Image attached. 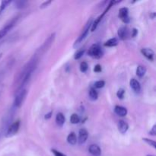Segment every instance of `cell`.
I'll return each mask as SVG.
<instances>
[{
  "instance_id": "cell-1",
  "label": "cell",
  "mask_w": 156,
  "mask_h": 156,
  "mask_svg": "<svg viewBox=\"0 0 156 156\" xmlns=\"http://www.w3.org/2000/svg\"><path fill=\"white\" fill-rule=\"evenodd\" d=\"M39 58V56H37L34 53L31 59L23 67L21 73L18 75V79H17V89L15 90V93L24 89V86L29 82L32 73H34V71L36 69L37 66Z\"/></svg>"
},
{
  "instance_id": "cell-2",
  "label": "cell",
  "mask_w": 156,
  "mask_h": 156,
  "mask_svg": "<svg viewBox=\"0 0 156 156\" xmlns=\"http://www.w3.org/2000/svg\"><path fill=\"white\" fill-rule=\"evenodd\" d=\"M55 38H56V34L53 33L45 40V41L44 42V44L41 45V47L40 48H38V50H37L35 54L37 56H43L44 54H45L46 52H47L49 50V49L51 47V46L53 45V42L55 41Z\"/></svg>"
},
{
  "instance_id": "cell-3",
  "label": "cell",
  "mask_w": 156,
  "mask_h": 156,
  "mask_svg": "<svg viewBox=\"0 0 156 156\" xmlns=\"http://www.w3.org/2000/svg\"><path fill=\"white\" fill-rule=\"evenodd\" d=\"M92 21H93V20L91 19V18H90V19L88 20V22H87L86 24H85V27H84L83 30H82V34H81L79 35V37L77 38V40H76V41H75L74 47H76V46L79 45V44H81V43H82V41H83L84 40H85V38H86V37L88 36V32H89V30H91V24H92Z\"/></svg>"
},
{
  "instance_id": "cell-4",
  "label": "cell",
  "mask_w": 156,
  "mask_h": 156,
  "mask_svg": "<svg viewBox=\"0 0 156 156\" xmlns=\"http://www.w3.org/2000/svg\"><path fill=\"white\" fill-rule=\"evenodd\" d=\"M88 54L94 59H101L103 56L104 52L98 44H93L88 50Z\"/></svg>"
},
{
  "instance_id": "cell-5",
  "label": "cell",
  "mask_w": 156,
  "mask_h": 156,
  "mask_svg": "<svg viewBox=\"0 0 156 156\" xmlns=\"http://www.w3.org/2000/svg\"><path fill=\"white\" fill-rule=\"evenodd\" d=\"M27 94V91L26 89H23L21 91L16 93L15 101H14V108H18L22 105L23 102L24 101L26 98V96Z\"/></svg>"
},
{
  "instance_id": "cell-6",
  "label": "cell",
  "mask_w": 156,
  "mask_h": 156,
  "mask_svg": "<svg viewBox=\"0 0 156 156\" xmlns=\"http://www.w3.org/2000/svg\"><path fill=\"white\" fill-rule=\"evenodd\" d=\"M119 2H120V1H117H117H111V2H110L109 5H108V7L106 8V9L105 10V12L102 13V15H101L100 16H99L98 18L97 19L95 20V21H94V22L92 23V24H91V31L93 32V31H94V30H96V28H97L98 26L100 21H101V19L103 18V17L105 16V15H106L107 12L109 11V9H111V6H113L114 4H117V3H119Z\"/></svg>"
},
{
  "instance_id": "cell-7",
  "label": "cell",
  "mask_w": 156,
  "mask_h": 156,
  "mask_svg": "<svg viewBox=\"0 0 156 156\" xmlns=\"http://www.w3.org/2000/svg\"><path fill=\"white\" fill-rule=\"evenodd\" d=\"M20 128V120H17V121L14 122L12 124L9 125L8 126L7 129H6L5 132V136L7 138L9 137H12L13 136H15L17 133L18 132Z\"/></svg>"
},
{
  "instance_id": "cell-8",
  "label": "cell",
  "mask_w": 156,
  "mask_h": 156,
  "mask_svg": "<svg viewBox=\"0 0 156 156\" xmlns=\"http://www.w3.org/2000/svg\"><path fill=\"white\" fill-rule=\"evenodd\" d=\"M119 17L122 20L123 23L128 24L130 21V18L129 17V9L128 8L123 7L119 10Z\"/></svg>"
},
{
  "instance_id": "cell-9",
  "label": "cell",
  "mask_w": 156,
  "mask_h": 156,
  "mask_svg": "<svg viewBox=\"0 0 156 156\" xmlns=\"http://www.w3.org/2000/svg\"><path fill=\"white\" fill-rule=\"evenodd\" d=\"M141 53L146 59H148L150 61L154 60V56H155V52L153 51V50H152L151 48H143L141 50Z\"/></svg>"
},
{
  "instance_id": "cell-10",
  "label": "cell",
  "mask_w": 156,
  "mask_h": 156,
  "mask_svg": "<svg viewBox=\"0 0 156 156\" xmlns=\"http://www.w3.org/2000/svg\"><path fill=\"white\" fill-rule=\"evenodd\" d=\"M88 137V133L85 129H81L79 132V140L78 142L80 145L84 144L86 143Z\"/></svg>"
},
{
  "instance_id": "cell-11",
  "label": "cell",
  "mask_w": 156,
  "mask_h": 156,
  "mask_svg": "<svg viewBox=\"0 0 156 156\" xmlns=\"http://www.w3.org/2000/svg\"><path fill=\"white\" fill-rule=\"evenodd\" d=\"M88 152L93 156H101V149L98 145L92 144L88 148Z\"/></svg>"
},
{
  "instance_id": "cell-12",
  "label": "cell",
  "mask_w": 156,
  "mask_h": 156,
  "mask_svg": "<svg viewBox=\"0 0 156 156\" xmlns=\"http://www.w3.org/2000/svg\"><path fill=\"white\" fill-rule=\"evenodd\" d=\"M129 85H130L131 88H132L136 93H140V91H141V85H140V82L137 81L136 79H131L130 82H129Z\"/></svg>"
},
{
  "instance_id": "cell-13",
  "label": "cell",
  "mask_w": 156,
  "mask_h": 156,
  "mask_svg": "<svg viewBox=\"0 0 156 156\" xmlns=\"http://www.w3.org/2000/svg\"><path fill=\"white\" fill-rule=\"evenodd\" d=\"M117 127H118V130L120 131V133L124 134L127 132L128 129H129V124L124 120H120L118 122Z\"/></svg>"
},
{
  "instance_id": "cell-14",
  "label": "cell",
  "mask_w": 156,
  "mask_h": 156,
  "mask_svg": "<svg viewBox=\"0 0 156 156\" xmlns=\"http://www.w3.org/2000/svg\"><path fill=\"white\" fill-rule=\"evenodd\" d=\"M114 112L116 113L117 115L120 116V117H125L127 114V109L124 107L117 105L114 108Z\"/></svg>"
},
{
  "instance_id": "cell-15",
  "label": "cell",
  "mask_w": 156,
  "mask_h": 156,
  "mask_svg": "<svg viewBox=\"0 0 156 156\" xmlns=\"http://www.w3.org/2000/svg\"><path fill=\"white\" fill-rule=\"evenodd\" d=\"M118 36L120 37V39L122 40V41L126 39V37L128 36V28L126 26H123V27L119 28Z\"/></svg>"
},
{
  "instance_id": "cell-16",
  "label": "cell",
  "mask_w": 156,
  "mask_h": 156,
  "mask_svg": "<svg viewBox=\"0 0 156 156\" xmlns=\"http://www.w3.org/2000/svg\"><path fill=\"white\" fill-rule=\"evenodd\" d=\"M66 121V118H65V116L62 113H58L56 116V124L59 126V127H62V126L64 125Z\"/></svg>"
},
{
  "instance_id": "cell-17",
  "label": "cell",
  "mask_w": 156,
  "mask_h": 156,
  "mask_svg": "<svg viewBox=\"0 0 156 156\" xmlns=\"http://www.w3.org/2000/svg\"><path fill=\"white\" fill-rule=\"evenodd\" d=\"M67 142L70 145H73V146H74V145H76L77 143V137H76V135L75 133L72 132L69 134L68 136H67Z\"/></svg>"
},
{
  "instance_id": "cell-18",
  "label": "cell",
  "mask_w": 156,
  "mask_h": 156,
  "mask_svg": "<svg viewBox=\"0 0 156 156\" xmlns=\"http://www.w3.org/2000/svg\"><path fill=\"white\" fill-rule=\"evenodd\" d=\"M118 44V40L117 39L116 37L114 38H111L108 41H107L105 43V47H115Z\"/></svg>"
},
{
  "instance_id": "cell-19",
  "label": "cell",
  "mask_w": 156,
  "mask_h": 156,
  "mask_svg": "<svg viewBox=\"0 0 156 156\" xmlns=\"http://www.w3.org/2000/svg\"><path fill=\"white\" fill-rule=\"evenodd\" d=\"M146 73V68L144 66H138L136 69V75L139 76L140 78L143 77L145 76Z\"/></svg>"
},
{
  "instance_id": "cell-20",
  "label": "cell",
  "mask_w": 156,
  "mask_h": 156,
  "mask_svg": "<svg viewBox=\"0 0 156 156\" xmlns=\"http://www.w3.org/2000/svg\"><path fill=\"white\" fill-rule=\"evenodd\" d=\"M89 97L90 98L92 101L97 100L98 98V91H96V89L94 88H91L89 90Z\"/></svg>"
},
{
  "instance_id": "cell-21",
  "label": "cell",
  "mask_w": 156,
  "mask_h": 156,
  "mask_svg": "<svg viewBox=\"0 0 156 156\" xmlns=\"http://www.w3.org/2000/svg\"><path fill=\"white\" fill-rule=\"evenodd\" d=\"M80 121V118H79V115L76 114H73L70 117V122L73 124H77Z\"/></svg>"
},
{
  "instance_id": "cell-22",
  "label": "cell",
  "mask_w": 156,
  "mask_h": 156,
  "mask_svg": "<svg viewBox=\"0 0 156 156\" xmlns=\"http://www.w3.org/2000/svg\"><path fill=\"white\" fill-rule=\"evenodd\" d=\"M11 2H12V1H9H9H5V0H4V1L1 2V5H0V15L4 12L5 9H6V7H7Z\"/></svg>"
},
{
  "instance_id": "cell-23",
  "label": "cell",
  "mask_w": 156,
  "mask_h": 156,
  "mask_svg": "<svg viewBox=\"0 0 156 156\" xmlns=\"http://www.w3.org/2000/svg\"><path fill=\"white\" fill-rule=\"evenodd\" d=\"M27 2L26 1H17L15 2V5H16L17 9H22L24 8L27 5Z\"/></svg>"
},
{
  "instance_id": "cell-24",
  "label": "cell",
  "mask_w": 156,
  "mask_h": 156,
  "mask_svg": "<svg viewBox=\"0 0 156 156\" xmlns=\"http://www.w3.org/2000/svg\"><path fill=\"white\" fill-rule=\"evenodd\" d=\"M84 53H85V50H84V49L83 50H78V51L75 53L74 59H79L82 56H83Z\"/></svg>"
},
{
  "instance_id": "cell-25",
  "label": "cell",
  "mask_w": 156,
  "mask_h": 156,
  "mask_svg": "<svg viewBox=\"0 0 156 156\" xmlns=\"http://www.w3.org/2000/svg\"><path fill=\"white\" fill-rule=\"evenodd\" d=\"M143 140L144 142H146V143H147L148 145H149L150 146H152V147H153L154 149H155L156 148V144H155V142L154 141V140H149V139H147V138H143Z\"/></svg>"
},
{
  "instance_id": "cell-26",
  "label": "cell",
  "mask_w": 156,
  "mask_h": 156,
  "mask_svg": "<svg viewBox=\"0 0 156 156\" xmlns=\"http://www.w3.org/2000/svg\"><path fill=\"white\" fill-rule=\"evenodd\" d=\"M88 65L86 62H82L80 64V70L82 73H85L88 70Z\"/></svg>"
},
{
  "instance_id": "cell-27",
  "label": "cell",
  "mask_w": 156,
  "mask_h": 156,
  "mask_svg": "<svg viewBox=\"0 0 156 156\" xmlns=\"http://www.w3.org/2000/svg\"><path fill=\"white\" fill-rule=\"evenodd\" d=\"M105 85V82L103 80L97 81L94 83V88H102Z\"/></svg>"
},
{
  "instance_id": "cell-28",
  "label": "cell",
  "mask_w": 156,
  "mask_h": 156,
  "mask_svg": "<svg viewBox=\"0 0 156 156\" xmlns=\"http://www.w3.org/2000/svg\"><path fill=\"white\" fill-rule=\"evenodd\" d=\"M124 94H125V90L123 88H120L118 90V91L117 92V96L118 98L120 99H123L124 98Z\"/></svg>"
},
{
  "instance_id": "cell-29",
  "label": "cell",
  "mask_w": 156,
  "mask_h": 156,
  "mask_svg": "<svg viewBox=\"0 0 156 156\" xmlns=\"http://www.w3.org/2000/svg\"><path fill=\"white\" fill-rule=\"evenodd\" d=\"M51 152H53V154L54 155V156H66V155H64L63 153H62V152H59V151L56 150V149H51Z\"/></svg>"
},
{
  "instance_id": "cell-30",
  "label": "cell",
  "mask_w": 156,
  "mask_h": 156,
  "mask_svg": "<svg viewBox=\"0 0 156 156\" xmlns=\"http://www.w3.org/2000/svg\"><path fill=\"white\" fill-rule=\"evenodd\" d=\"M51 2H52L51 1H46V2H43L42 4H41V5H40V8H41V9H45V8H47V6H48L49 5H50Z\"/></svg>"
},
{
  "instance_id": "cell-31",
  "label": "cell",
  "mask_w": 156,
  "mask_h": 156,
  "mask_svg": "<svg viewBox=\"0 0 156 156\" xmlns=\"http://www.w3.org/2000/svg\"><path fill=\"white\" fill-rule=\"evenodd\" d=\"M101 70H102L101 66L99 65V64L96 65L95 66H94V73H100V72H101Z\"/></svg>"
},
{
  "instance_id": "cell-32",
  "label": "cell",
  "mask_w": 156,
  "mask_h": 156,
  "mask_svg": "<svg viewBox=\"0 0 156 156\" xmlns=\"http://www.w3.org/2000/svg\"><path fill=\"white\" fill-rule=\"evenodd\" d=\"M149 134L152 136H155V134H156V126L155 125H154L153 127L152 128V129L149 131Z\"/></svg>"
},
{
  "instance_id": "cell-33",
  "label": "cell",
  "mask_w": 156,
  "mask_h": 156,
  "mask_svg": "<svg viewBox=\"0 0 156 156\" xmlns=\"http://www.w3.org/2000/svg\"><path fill=\"white\" fill-rule=\"evenodd\" d=\"M137 34H138V30H137L136 28L133 29L132 30V37H135L137 35Z\"/></svg>"
},
{
  "instance_id": "cell-34",
  "label": "cell",
  "mask_w": 156,
  "mask_h": 156,
  "mask_svg": "<svg viewBox=\"0 0 156 156\" xmlns=\"http://www.w3.org/2000/svg\"><path fill=\"white\" fill-rule=\"evenodd\" d=\"M52 114H53V112H52V111H50V112H49L48 114H46V115H45V119H47V120H48V119H50V117H51Z\"/></svg>"
},
{
  "instance_id": "cell-35",
  "label": "cell",
  "mask_w": 156,
  "mask_h": 156,
  "mask_svg": "<svg viewBox=\"0 0 156 156\" xmlns=\"http://www.w3.org/2000/svg\"><path fill=\"white\" fill-rule=\"evenodd\" d=\"M150 17H151V18H152V19H154V18H155V12H152V13H150Z\"/></svg>"
},
{
  "instance_id": "cell-36",
  "label": "cell",
  "mask_w": 156,
  "mask_h": 156,
  "mask_svg": "<svg viewBox=\"0 0 156 156\" xmlns=\"http://www.w3.org/2000/svg\"><path fill=\"white\" fill-rule=\"evenodd\" d=\"M2 53H0V59H1V57H2Z\"/></svg>"
},
{
  "instance_id": "cell-37",
  "label": "cell",
  "mask_w": 156,
  "mask_h": 156,
  "mask_svg": "<svg viewBox=\"0 0 156 156\" xmlns=\"http://www.w3.org/2000/svg\"><path fill=\"white\" fill-rule=\"evenodd\" d=\"M147 156H153V155H148Z\"/></svg>"
}]
</instances>
